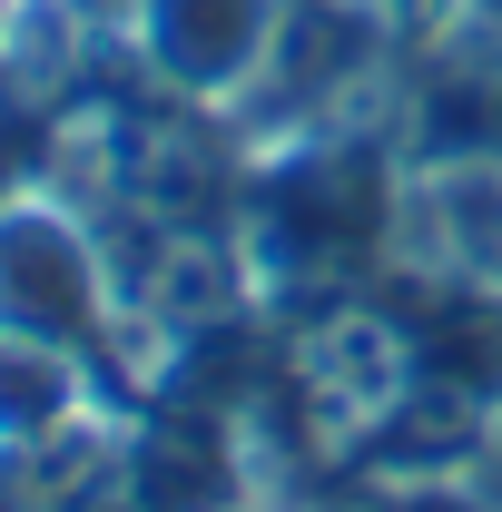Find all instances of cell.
I'll list each match as a JSON object with an SVG mask.
<instances>
[{"label":"cell","mask_w":502,"mask_h":512,"mask_svg":"<svg viewBox=\"0 0 502 512\" xmlns=\"http://www.w3.org/2000/svg\"><path fill=\"white\" fill-rule=\"evenodd\" d=\"M60 404H69V375L50 355H30V335L0 345V434H30V424H50Z\"/></svg>","instance_id":"cell-4"},{"label":"cell","mask_w":502,"mask_h":512,"mask_svg":"<svg viewBox=\"0 0 502 512\" xmlns=\"http://www.w3.org/2000/svg\"><path fill=\"white\" fill-rule=\"evenodd\" d=\"M473 493L502 512V404H493V424H483V444H473Z\"/></svg>","instance_id":"cell-5"},{"label":"cell","mask_w":502,"mask_h":512,"mask_svg":"<svg viewBox=\"0 0 502 512\" xmlns=\"http://www.w3.org/2000/svg\"><path fill=\"white\" fill-rule=\"evenodd\" d=\"M414 355L424 375L502 404V286H434L414 306Z\"/></svg>","instance_id":"cell-3"},{"label":"cell","mask_w":502,"mask_h":512,"mask_svg":"<svg viewBox=\"0 0 502 512\" xmlns=\"http://www.w3.org/2000/svg\"><path fill=\"white\" fill-rule=\"evenodd\" d=\"M394 30H443V20H463V0H375Z\"/></svg>","instance_id":"cell-6"},{"label":"cell","mask_w":502,"mask_h":512,"mask_svg":"<svg viewBox=\"0 0 502 512\" xmlns=\"http://www.w3.org/2000/svg\"><path fill=\"white\" fill-rule=\"evenodd\" d=\"M286 0H138V40L178 89H237L266 69Z\"/></svg>","instance_id":"cell-1"},{"label":"cell","mask_w":502,"mask_h":512,"mask_svg":"<svg viewBox=\"0 0 502 512\" xmlns=\"http://www.w3.org/2000/svg\"><path fill=\"white\" fill-rule=\"evenodd\" d=\"M89 316H99L89 247L60 217H0V325L50 345V335H89Z\"/></svg>","instance_id":"cell-2"}]
</instances>
